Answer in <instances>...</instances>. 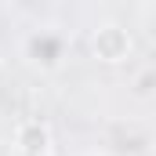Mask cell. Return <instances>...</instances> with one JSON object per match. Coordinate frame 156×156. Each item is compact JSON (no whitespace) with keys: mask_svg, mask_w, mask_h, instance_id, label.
<instances>
[{"mask_svg":"<svg viewBox=\"0 0 156 156\" xmlns=\"http://www.w3.org/2000/svg\"><path fill=\"white\" fill-rule=\"evenodd\" d=\"M15 145H18V153H22V156H51V145H55L51 127H47L40 116L22 120L18 131H15Z\"/></svg>","mask_w":156,"mask_h":156,"instance_id":"6da1fadb","label":"cell"},{"mask_svg":"<svg viewBox=\"0 0 156 156\" xmlns=\"http://www.w3.org/2000/svg\"><path fill=\"white\" fill-rule=\"evenodd\" d=\"M91 51H94V58L116 66V62H123V58L131 55V37H127V29H120V26H102V29L91 37Z\"/></svg>","mask_w":156,"mask_h":156,"instance_id":"7a4b0ae2","label":"cell"},{"mask_svg":"<svg viewBox=\"0 0 156 156\" xmlns=\"http://www.w3.org/2000/svg\"><path fill=\"white\" fill-rule=\"evenodd\" d=\"M62 55H66V40L58 37V33H47V29H40L37 37H29V58L40 62V66H58L62 62Z\"/></svg>","mask_w":156,"mask_h":156,"instance_id":"3957f363","label":"cell"}]
</instances>
